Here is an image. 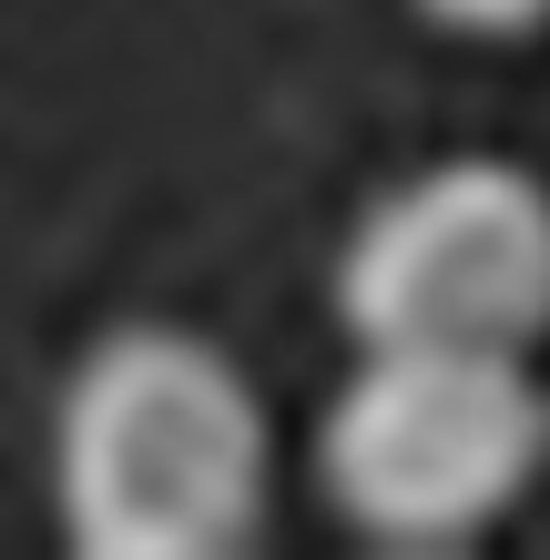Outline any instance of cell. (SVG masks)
<instances>
[{
  "instance_id": "cell-2",
  "label": "cell",
  "mask_w": 550,
  "mask_h": 560,
  "mask_svg": "<svg viewBox=\"0 0 550 560\" xmlns=\"http://www.w3.org/2000/svg\"><path fill=\"white\" fill-rule=\"evenodd\" d=\"M550 469V387L520 347H358L316 418V489L367 550H469Z\"/></svg>"
},
{
  "instance_id": "cell-3",
  "label": "cell",
  "mask_w": 550,
  "mask_h": 560,
  "mask_svg": "<svg viewBox=\"0 0 550 560\" xmlns=\"http://www.w3.org/2000/svg\"><path fill=\"white\" fill-rule=\"evenodd\" d=\"M337 326L358 347H540L550 184L510 153H448L387 184L337 245Z\"/></svg>"
},
{
  "instance_id": "cell-4",
  "label": "cell",
  "mask_w": 550,
  "mask_h": 560,
  "mask_svg": "<svg viewBox=\"0 0 550 560\" xmlns=\"http://www.w3.org/2000/svg\"><path fill=\"white\" fill-rule=\"evenodd\" d=\"M438 31H459V42H530L550 21V0H418Z\"/></svg>"
},
{
  "instance_id": "cell-1",
  "label": "cell",
  "mask_w": 550,
  "mask_h": 560,
  "mask_svg": "<svg viewBox=\"0 0 550 560\" xmlns=\"http://www.w3.org/2000/svg\"><path fill=\"white\" fill-rule=\"evenodd\" d=\"M51 510L82 560L255 550L276 510V439L245 368L164 316L103 326L51 408Z\"/></svg>"
}]
</instances>
